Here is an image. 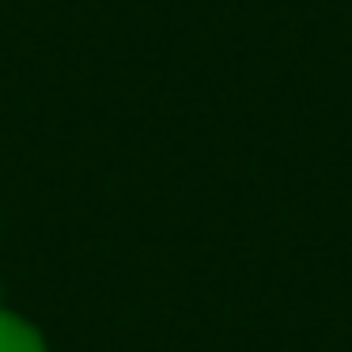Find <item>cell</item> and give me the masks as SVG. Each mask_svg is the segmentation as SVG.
<instances>
[{
    "mask_svg": "<svg viewBox=\"0 0 352 352\" xmlns=\"http://www.w3.org/2000/svg\"><path fill=\"white\" fill-rule=\"evenodd\" d=\"M0 352H54L50 337L31 314L0 303Z\"/></svg>",
    "mask_w": 352,
    "mask_h": 352,
    "instance_id": "6da1fadb",
    "label": "cell"
}]
</instances>
